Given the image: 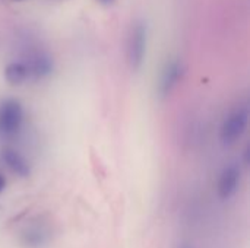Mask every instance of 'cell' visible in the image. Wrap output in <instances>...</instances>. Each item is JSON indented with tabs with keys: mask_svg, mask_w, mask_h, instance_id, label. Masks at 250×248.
<instances>
[{
	"mask_svg": "<svg viewBox=\"0 0 250 248\" xmlns=\"http://www.w3.org/2000/svg\"><path fill=\"white\" fill-rule=\"evenodd\" d=\"M25 111L18 99L6 98L0 101V137L13 139L22 130Z\"/></svg>",
	"mask_w": 250,
	"mask_h": 248,
	"instance_id": "6da1fadb",
	"label": "cell"
},
{
	"mask_svg": "<svg viewBox=\"0 0 250 248\" xmlns=\"http://www.w3.org/2000/svg\"><path fill=\"white\" fill-rule=\"evenodd\" d=\"M249 124V110L246 107L234 108L223 121L220 129V139L224 146H233L246 133Z\"/></svg>",
	"mask_w": 250,
	"mask_h": 248,
	"instance_id": "7a4b0ae2",
	"label": "cell"
},
{
	"mask_svg": "<svg viewBox=\"0 0 250 248\" xmlns=\"http://www.w3.org/2000/svg\"><path fill=\"white\" fill-rule=\"evenodd\" d=\"M148 50V25L144 20L135 22L127 39V58L133 70H139Z\"/></svg>",
	"mask_w": 250,
	"mask_h": 248,
	"instance_id": "3957f363",
	"label": "cell"
},
{
	"mask_svg": "<svg viewBox=\"0 0 250 248\" xmlns=\"http://www.w3.org/2000/svg\"><path fill=\"white\" fill-rule=\"evenodd\" d=\"M240 180H242V171L240 167L237 164H230L227 165L218 178V186H217V191L220 199L227 200L230 197H233L240 186Z\"/></svg>",
	"mask_w": 250,
	"mask_h": 248,
	"instance_id": "277c9868",
	"label": "cell"
},
{
	"mask_svg": "<svg viewBox=\"0 0 250 248\" xmlns=\"http://www.w3.org/2000/svg\"><path fill=\"white\" fill-rule=\"evenodd\" d=\"M182 75H183V64L180 60L167 61L160 75V82H158L160 96L163 98L168 96L173 92V89L177 86L179 80L182 79Z\"/></svg>",
	"mask_w": 250,
	"mask_h": 248,
	"instance_id": "5b68a950",
	"label": "cell"
},
{
	"mask_svg": "<svg viewBox=\"0 0 250 248\" xmlns=\"http://www.w3.org/2000/svg\"><path fill=\"white\" fill-rule=\"evenodd\" d=\"M21 243L25 248H44L50 243V228L45 224L34 222L22 231Z\"/></svg>",
	"mask_w": 250,
	"mask_h": 248,
	"instance_id": "8992f818",
	"label": "cell"
},
{
	"mask_svg": "<svg viewBox=\"0 0 250 248\" xmlns=\"http://www.w3.org/2000/svg\"><path fill=\"white\" fill-rule=\"evenodd\" d=\"M25 63L29 69L31 79H35V80L50 76L54 69V63H53V58L50 57V54L45 51H41V50L29 54L28 60Z\"/></svg>",
	"mask_w": 250,
	"mask_h": 248,
	"instance_id": "52a82bcc",
	"label": "cell"
},
{
	"mask_svg": "<svg viewBox=\"0 0 250 248\" xmlns=\"http://www.w3.org/2000/svg\"><path fill=\"white\" fill-rule=\"evenodd\" d=\"M1 162L9 168L10 172H13L15 175L21 177V178H26L31 174V167L29 162L26 161V158L16 149L13 148H4L0 153Z\"/></svg>",
	"mask_w": 250,
	"mask_h": 248,
	"instance_id": "ba28073f",
	"label": "cell"
},
{
	"mask_svg": "<svg viewBox=\"0 0 250 248\" xmlns=\"http://www.w3.org/2000/svg\"><path fill=\"white\" fill-rule=\"evenodd\" d=\"M4 79L12 86H21L31 79L29 69L25 61H10L4 67Z\"/></svg>",
	"mask_w": 250,
	"mask_h": 248,
	"instance_id": "9c48e42d",
	"label": "cell"
},
{
	"mask_svg": "<svg viewBox=\"0 0 250 248\" xmlns=\"http://www.w3.org/2000/svg\"><path fill=\"white\" fill-rule=\"evenodd\" d=\"M4 189H6V180H4V177L0 174V193H1Z\"/></svg>",
	"mask_w": 250,
	"mask_h": 248,
	"instance_id": "30bf717a",
	"label": "cell"
},
{
	"mask_svg": "<svg viewBox=\"0 0 250 248\" xmlns=\"http://www.w3.org/2000/svg\"><path fill=\"white\" fill-rule=\"evenodd\" d=\"M98 1H101L103 4H111V3H113L114 0H98Z\"/></svg>",
	"mask_w": 250,
	"mask_h": 248,
	"instance_id": "8fae6325",
	"label": "cell"
},
{
	"mask_svg": "<svg viewBox=\"0 0 250 248\" xmlns=\"http://www.w3.org/2000/svg\"><path fill=\"white\" fill-rule=\"evenodd\" d=\"M182 248H190V247H186V246H185V247H182Z\"/></svg>",
	"mask_w": 250,
	"mask_h": 248,
	"instance_id": "7c38bea8",
	"label": "cell"
}]
</instances>
